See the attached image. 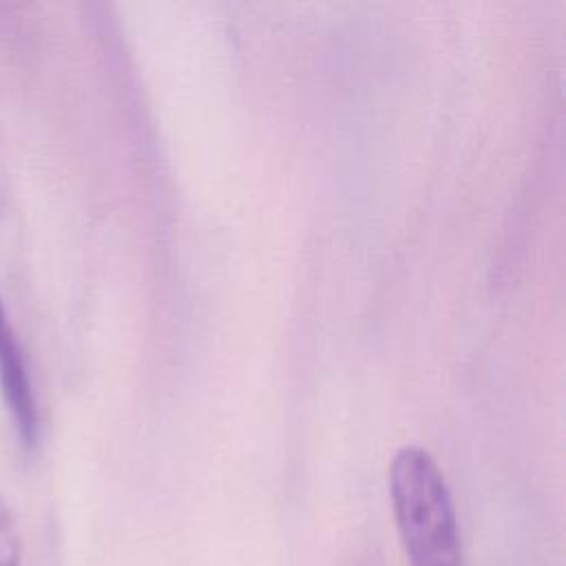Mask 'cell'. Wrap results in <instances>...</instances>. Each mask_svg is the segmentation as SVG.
Here are the masks:
<instances>
[{"mask_svg": "<svg viewBox=\"0 0 566 566\" xmlns=\"http://www.w3.org/2000/svg\"><path fill=\"white\" fill-rule=\"evenodd\" d=\"M389 497L411 566H464L451 491L422 447H402L389 464Z\"/></svg>", "mask_w": 566, "mask_h": 566, "instance_id": "cell-1", "label": "cell"}, {"mask_svg": "<svg viewBox=\"0 0 566 566\" xmlns=\"http://www.w3.org/2000/svg\"><path fill=\"white\" fill-rule=\"evenodd\" d=\"M0 389L4 402L13 416L15 431L27 447H33L38 440V405L29 369L24 365L22 349L9 323L7 310L0 301Z\"/></svg>", "mask_w": 566, "mask_h": 566, "instance_id": "cell-2", "label": "cell"}, {"mask_svg": "<svg viewBox=\"0 0 566 566\" xmlns=\"http://www.w3.org/2000/svg\"><path fill=\"white\" fill-rule=\"evenodd\" d=\"M0 566H18V551L11 537L7 535V531H2V542H0Z\"/></svg>", "mask_w": 566, "mask_h": 566, "instance_id": "cell-3", "label": "cell"}]
</instances>
